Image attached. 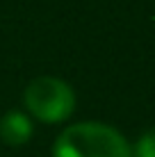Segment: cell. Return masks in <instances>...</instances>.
<instances>
[{"mask_svg":"<svg viewBox=\"0 0 155 157\" xmlns=\"http://www.w3.org/2000/svg\"><path fill=\"white\" fill-rule=\"evenodd\" d=\"M130 148H132V157H155V130L144 132Z\"/></svg>","mask_w":155,"mask_h":157,"instance_id":"obj_4","label":"cell"},{"mask_svg":"<svg viewBox=\"0 0 155 157\" xmlns=\"http://www.w3.org/2000/svg\"><path fill=\"white\" fill-rule=\"evenodd\" d=\"M52 157H132V148L116 128L98 121H82L57 134Z\"/></svg>","mask_w":155,"mask_h":157,"instance_id":"obj_1","label":"cell"},{"mask_svg":"<svg viewBox=\"0 0 155 157\" xmlns=\"http://www.w3.org/2000/svg\"><path fill=\"white\" fill-rule=\"evenodd\" d=\"M25 109L41 123H64L76 109V94L71 84L52 75H39L30 80L23 91Z\"/></svg>","mask_w":155,"mask_h":157,"instance_id":"obj_2","label":"cell"},{"mask_svg":"<svg viewBox=\"0 0 155 157\" xmlns=\"http://www.w3.org/2000/svg\"><path fill=\"white\" fill-rule=\"evenodd\" d=\"M32 118L23 112H7L0 116V141L7 146H25L32 139Z\"/></svg>","mask_w":155,"mask_h":157,"instance_id":"obj_3","label":"cell"}]
</instances>
